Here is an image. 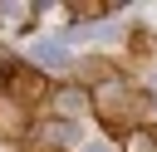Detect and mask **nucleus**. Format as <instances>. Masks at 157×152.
<instances>
[{
    "label": "nucleus",
    "instance_id": "nucleus-1",
    "mask_svg": "<svg viewBox=\"0 0 157 152\" xmlns=\"http://www.w3.org/2000/svg\"><path fill=\"white\" fill-rule=\"evenodd\" d=\"M128 152H157V137L152 132H132L128 137Z\"/></svg>",
    "mask_w": 157,
    "mask_h": 152
}]
</instances>
